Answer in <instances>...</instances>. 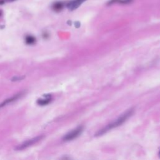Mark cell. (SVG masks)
Masks as SVG:
<instances>
[{
	"instance_id": "obj_8",
	"label": "cell",
	"mask_w": 160,
	"mask_h": 160,
	"mask_svg": "<svg viewBox=\"0 0 160 160\" xmlns=\"http://www.w3.org/2000/svg\"><path fill=\"white\" fill-rule=\"evenodd\" d=\"M45 98L39 99L37 101V104L40 105V106H45V105L48 104L51 101V98L50 95H45Z\"/></svg>"
},
{
	"instance_id": "obj_12",
	"label": "cell",
	"mask_w": 160,
	"mask_h": 160,
	"mask_svg": "<svg viewBox=\"0 0 160 160\" xmlns=\"http://www.w3.org/2000/svg\"><path fill=\"white\" fill-rule=\"evenodd\" d=\"M6 0H0V5H3L5 3Z\"/></svg>"
},
{
	"instance_id": "obj_6",
	"label": "cell",
	"mask_w": 160,
	"mask_h": 160,
	"mask_svg": "<svg viewBox=\"0 0 160 160\" xmlns=\"http://www.w3.org/2000/svg\"><path fill=\"white\" fill-rule=\"evenodd\" d=\"M66 6V4L63 1H56L52 4L51 8L55 12H60L63 10Z\"/></svg>"
},
{
	"instance_id": "obj_13",
	"label": "cell",
	"mask_w": 160,
	"mask_h": 160,
	"mask_svg": "<svg viewBox=\"0 0 160 160\" xmlns=\"http://www.w3.org/2000/svg\"><path fill=\"white\" fill-rule=\"evenodd\" d=\"M15 1H16V0H6V1H8V2H13Z\"/></svg>"
},
{
	"instance_id": "obj_1",
	"label": "cell",
	"mask_w": 160,
	"mask_h": 160,
	"mask_svg": "<svg viewBox=\"0 0 160 160\" xmlns=\"http://www.w3.org/2000/svg\"><path fill=\"white\" fill-rule=\"evenodd\" d=\"M133 112H134L133 109H129L128 111H127L126 113H125L124 114H123L121 116H120L117 120L112 122L111 123L108 125L106 127H104V128L99 130V131L96 134V136L102 135V134L108 131L109 130H110V129H113L115 128H116V127H118V126H120L121 124L124 123L133 114Z\"/></svg>"
},
{
	"instance_id": "obj_7",
	"label": "cell",
	"mask_w": 160,
	"mask_h": 160,
	"mask_svg": "<svg viewBox=\"0 0 160 160\" xmlns=\"http://www.w3.org/2000/svg\"><path fill=\"white\" fill-rule=\"evenodd\" d=\"M133 0H109L108 2V5H114V4H120V5H128L131 3Z\"/></svg>"
},
{
	"instance_id": "obj_5",
	"label": "cell",
	"mask_w": 160,
	"mask_h": 160,
	"mask_svg": "<svg viewBox=\"0 0 160 160\" xmlns=\"http://www.w3.org/2000/svg\"><path fill=\"white\" fill-rule=\"evenodd\" d=\"M24 91L20 92V93H19L18 94H16V95H14L13 96H12L11 98H8V99L5 100L3 103H1V104H0V108L6 106V105L8 104L13 102H15V101H16L17 99H18L19 98H21L22 96H23L24 95Z\"/></svg>"
},
{
	"instance_id": "obj_9",
	"label": "cell",
	"mask_w": 160,
	"mask_h": 160,
	"mask_svg": "<svg viewBox=\"0 0 160 160\" xmlns=\"http://www.w3.org/2000/svg\"><path fill=\"white\" fill-rule=\"evenodd\" d=\"M25 41H26V43L28 45H33L36 42V38L34 36L29 35L26 37V38H25Z\"/></svg>"
},
{
	"instance_id": "obj_10",
	"label": "cell",
	"mask_w": 160,
	"mask_h": 160,
	"mask_svg": "<svg viewBox=\"0 0 160 160\" xmlns=\"http://www.w3.org/2000/svg\"><path fill=\"white\" fill-rule=\"evenodd\" d=\"M24 77H14L12 79V81H19V80H21V79H23Z\"/></svg>"
},
{
	"instance_id": "obj_3",
	"label": "cell",
	"mask_w": 160,
	"mask_h": 160,
	"mask_svg": "<svg viewBox=\"0 0 160 160\" xmlns=\"http://www.w3.org/2000/svg\"><path fill=\"white\" fill-rule=\"evenodd\" d=\"M43 138V136L41 135V136H37V137L34 138L33 139H31V140H29L26 141L24 142L23 143H22V145H20L16 147V150H23L26 149V148H28V147L32 146L33 145H34V144H35V143H36L37 142H38L39 141H40Z\"/></svg>"
},
{
	"instance_id": "obj_11",
	"label": "cell",
	"mask_w": 160,
	"mask_h": 160,
	"mask_svg": "<svg viewBox=\"0 0 160 160\" xmlns=\"http://www.w3.org/2000/svg\"><path fill=\"white\" fill-rule=\"evenodd\" d=\"M43 36L44 37V38H47L49 36V35L47 33H44Z\"/></svg>"
},
{
	"instance_id": "obj_14",
	"label": "cell",
	"mask_w": 160,
	"mask_h": 160,
	"mask_svg": "<svg viewBox=\"0 0 160 160\" xmlns=\"http://www.w3.org/2000/svg\"><path fill=\"white\" fill-rule=\"evenodd\" d=\"M2 13H2V11H1V10H0V16H1V15H2Z\"/></svg>"
},
{
	"instance_id": "obj_15",
	"label": "cell",
	"mask_w": 160,
	"mask_h": 160,
	"mask_svg": "<svg viewBox=\"0 0 160 160\" xmlns=\"http://www.w3.org/2000/svg\"><path fill=\"white\" fill-rule=\"evenodd\" d=\"M159 156H160V151H159Z\"/></svg>"
},
{
	"instance_id": "obj_2",
	"label": "cell",
	"mask_w": 160,
	"mask_h": 160,
	"mask_svg": "<svg viewBox=\"0 0 160 160\" xmlns=\"http://www.w3.org/2000/svg\"><path fill=\"white\" fill-rule=\"evenodd\" d=\"M83 131V126H79L77 128L74 129L73 131L70 132L64 136L63 138V140L65 141H68L73 140L74 139L77 138L78 137L80 134H81V133Z\"/></svg>"
},
{
	"instance_id": "obj_4",
	"label": "cell",
	"mask_w": 160,
	"mask_h": 160,
	"mask_svg": "<svg viewBox=\"0 0 160 160\" xmlns=\"http://www.w3.org/2000/svg\"><path fill=\"white\" fill-rule=\"evenodd\" d=\"M86 0H70L66 4V6L70 11L77 10Z\"/></svg>"
}]
</instances>
